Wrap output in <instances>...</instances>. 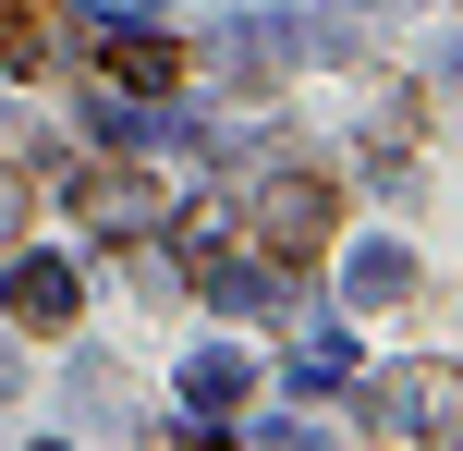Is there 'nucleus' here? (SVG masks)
I'll list each match as a JSON object with an SVG mask.
<instances>
[{
    "label": "nucleus",
    "instance_id": "obj_1",
    "mask_svg": "<svg viewBox=\"0 0 463 451\" xmlns=\"http://www.w3.org/2000/svg\"><path fill=\"white\" fill-rule=\"evenodd\" d=\"M244 232H256V257L317 268L329 232H342V183H329V171H269V183H256V208H244Z\"/></svg>",
    "mask_w": 463,
    "mask_h": 451
},
{
    "label": "nucleus",
    "instance_id": "obj_2",
    "mask_svg": "<svg viewBox=\"0 0 463 451\" xmlns=\"http://www.w3.org/2000/svg\"><path fill=\"white\" fill-rule=\"evenodd\" d=\"M98 73L135 86V98H159V86H184V49H171V37H110V49H98Z\"/></svg>",
    "mask_w": 463,
    "mask_h": 451
},
{
    "label": "nucleus",
    "instance_id": "obj_3",
    "mask_svg": "<svg viewBox=\"0 0 463 451\" xmlns=\"http://www.w3.org/2000/svg\"><path fill=\"white\" fill-rule=\"evenodd\" d=\"M0 293H13L24 330H73V281H61L49 257H13V281H0Z\"/></svg>",
    "mask_w": 463,
    "mask_h": 451
},
{
    "label": "nucleus",
    "instance_id": "obj_4",
    "mask_svg": "<svg viewBox=\"0 0 463 451\" xmlns=\"http://www.w3.org/2000/svg\"><path fill=\"white\" fill-rule=\"evenodd\" d=\"M49 61V13L37 0H0V73H37Z\"/></svg>",
    "mask_w": 463,
    "mask_h": 451
},
{
    "label": "nucleus",
    "instance_id": "obj_5",
    "mask_svg": "<svg viewBox=\"0 0 463 451\" xmlns=\"http://www.w3.org/2000/svg\"><path fill=\"white\" fill-rule=\"evenodd\" d=\"M146 451H220V439H184V428H159V439H146Z\"/></svg>",
    "mask_w": 463,
    "mask_h": 451
},
{
    "label": "nucleus",
    "instance_id": "obj_6",
    "mask_svg": "<svg viewBox=\"0 0 463 451\" xmlns=\"http://www.w3.org/2000/svg\"><path fill=\"white\" fill-rule=\"evenodd\" d=\"M13 208H24V183H13V171H0V220H13Z\"/></svg>",
    "mask_w": 463,
    "mask_h": 451
}]
</instances>
